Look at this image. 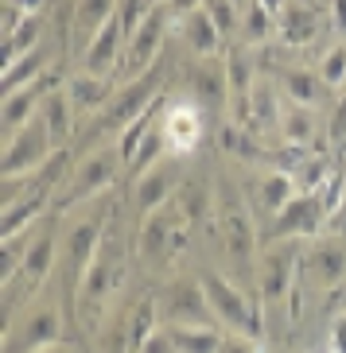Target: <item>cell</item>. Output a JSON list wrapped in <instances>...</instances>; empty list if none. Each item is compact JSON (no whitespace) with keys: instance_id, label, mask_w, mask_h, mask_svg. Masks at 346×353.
Returning a JSON list of instances; mask_svg holds the SVG:
<instances>
[{"instance_id":"obj_47","label":"cell","mask_w":346,"mask_h":353,"mask_svg":"<svg viewBox=\"0 0 346 353\" xmlns=\"http://www.w3.org/2000/svg\"><path fill=\"white\" fill-rule=\"evenodd\" d=\"M164 8L175 16V20H183V16H191V12H199V8H206V0H168Z\"/></svg>"},{"instance_id":"obj_49","label":"cell","mask_w":346,"mask_h":353,"mask_svg":"<svg viewBox=\"0 0 346 353\" xmlns=\"http://www.w3.org/2000/svg\"><path fill=\"white\" fill-rule=\"evenodd\" d=\"M4 4H12V8H20L23 16H39V8L47 4V0H4Z\"/></svg>"},{"instance_id":"obj_45","label":"cell","mask_w":346,"mask_h":353,"mask_svg":"<svg viewBox=\"0 0 346 353\" xmlns=\"http://www.w3.org/2000/svg\"><path fill=\"white\" fill-rule=\"evenodd\" d=\"M218 353H261V345L253 342V338H245V334H230Z\"/></svg>"},{"instance_id":"obj_6","label":"cell","mask_w":346,"mask_h":353,"mask_svg":"<svg viewBox=\"0 0 346 353\" xmlns=\"http://www.w3.org/2000/svg\"><path fill=\"white\" fill-rule=\"evenodd\" d=\"M214 210H218V233H222V245H226V256L238 268H249L253 256H257V229H253V218L245 210L242 194L230 183H222L218 198H214Z\"/></svg>"},{"instance_id":"obj_18","label":"cell","mask_w":346,"mask_h":353,"mask_svg":"<svg viewBox=\"0 0 346 353\" xmlns=\"http://www.w3.org/2000/svg\"><path fill=\"white\" fill-rule=\"evenodd\" d=\"M164 136H168V148L187 156L195 152L202 140V109L195 101H168V113H164Z\"/></svg>"},{"instance_id":"obj_1","label":"cell","mask_w":346,"mask_h":353,"mask_svg":"<svg viewBox=\"0 0 346 353\" xmlns=\"http://www.w3.org/2000/svg\"><path fill=\"white\" fill-rule=\"evenodd\" d=\"M164 85H168V54H164L152 70H144L140 78H133L128 85H121V90L113 94V101L97 113V121H90V132L86 136H105V132L121 136L140 113H144L148 105L164 94Z\"/></svg>"},{"instance_id":"obj_36","label":"cell","mask_w":346,"mask_h":353,"mask_svg":"<svg viewBox=\"0 0 346 353\" xmlns=\"http://www.w3.org/2000/svg\"><path fill=\"white\" fill-rule=\"evenodd\" d=\"M175 206H179V214L191 221V229H195L210 214V206H214V202H210V190L202 187V183H183V187H179Z\"/></svg>"},{"instance_id":"obj_31","label":"cell","mask_w":346,"mask_h":353,"mask_svg":"<svg viewBox=\"0 0 346 353\" xmlns=\"http://www.w3.org/2000/svg\"><path fill=\"white\" fill-rule=\"evenodd\" d=\"M35 47H43V16H28L12 35H4V66L20 63L23 54H32Z\"/></svg>"},{"instance_id":"obj_10","label":"cell","mask_w":346,"mask_h":353,"mask_svg":"<svg viewBox=\"0 0 346 353\" xmlns=\"http://www.w3.org/2000/svg\"><path fill=\"white\" fill-rule=\"evenodd\" d=\"M59 342H63V319L51 307L28 311L20 326H4V353H47Z\"/></svg>"},{"instance_id":"obj_2","label":"cell","mask_w":346,"mask_h":353,"mask_svg":"<svg viewBox=\"0 0 346 353\" xmlns=\"http://www.w3.org/2000/svg\"><path fill=\"white\" fill-rule=\"evenodd\" d=\"M125 283V264H121V245H117L113 229L102 237L97 245L94 260H90V268H86L82 283H78V295H74V319L78 314H94V322L102 319L105 303L113 299V291Z\"/></svg>"},{"instance_id":"obj_16","label":"cell","mask_w":346,"mask_h":353,"mask_svg":"<svg viewBox=\"0 0 346 353\" xmlns=\"http://www.w3.org/2000/svg\"><path fill=\"white\" fill-rule=\"evenodd\" d=\"M191 78V101L199 109H222L230 105V82H226V63L222 59H199L187 70Z\"/></svg>"},{"instance_id":"obj_11","label":"cell","mask_w":346,"mask_h":353,"mask_svg":"<svg viewBox=\"0 0 346 353\" xmlns=\"http://www.w3.org/2000/svg\"><path fill=\"white\" fill-rule=\"evenodd\" d=\"M168 8H152L148 12V20L137 28V35L125 43V59H121V70L128 78H140L144 70L164 59V35H168Z\"/></svg>"},{"instance_id":"obj_52","label":"cell","mask_w":346,"mask_h":353,"mask_svg":"<svg viewBox=\"0 0 346 353\" xmlns=\"http://www.w3.org/2000/svg\"><path fill=\"white\" fill-rule=\"evenodd\" d=\"M233 4H238V8H249V0H233Z\"/></svg>"},{"instance_id":"obj_29","label":"cell","mask_w":346,"mask_h":353,"mask_svg":"<svg viewBox=\"0 0 346 353\" xmlns=\"http://www.w3.org/2000/svg\"><path fill=\"white\" fill-rule=\"evenodd\" d=\"M280 82H284V97H288L292 105H304V109H311V105L323 101L327 82L319 78V74H311V70H300V66H292V70L280 74Z\"/></svg>"},{"instance_id":"obj_48","label":"cell","mask_w":346,"mask_h":353,"mask_svg":"<svg viewBox=\"0 0 346 353\" xmlns=\"http://www.w3.org/2000/svg\"><path fill=\"white\" fill-rule=\"evenodd\" d=\"M331 23L338 35H346V0H331Z\"/></svg>"},{"instance_id":"obj_41","label":"cell","mask_w":346,"mask_h":353,"mask_svg":"<svg viewBox=\"0 0 346 353\" xmlns=\"http://www.w3.org/2000/svg\"><path fill=\"white\" fill-rule=\"evenodd\" d=\"M206 12H210V20L218 23L222 35H230V32L242 28V8H238L233 0H206Z\"/></svg>"},{"instance_id":"obj_5","label":"cell","mask_w":346,"mask_h":353,"mask_svg":"<svg viewBox=\"0 0 346 353\" xmlns=\"http://www.w3.org/2000/svg\"><path fill=\"white\" fill-rule=\"evenodd\" d=\"M187 237H191V221L179 214L175 198H171L164 210H156V214H148V218L140 221L137 249H140V256H144L148 264L171 268V264L179 260V252L187 249Z\"/></svg>"},{"instance_id":"obj_38","label":"cell","mask_w":346,"mask_h":353,"mask_svg":"<svg viewBox=\"0 0 346 353\" xmlns=\"http://www.w3.org/2000/svg\"><path fill=\"white\" fill-rule=\"evenodd\" d=\"M280 136L288 144H307V140H311V109L292 105V109L280 117Z\"/></svg>"},{"instance_id":"obj_12","label":"cell","mask_w":346,"mask_h":353,"mask_svg":"<svg viewBox=\"0 0 346 353\" xmlns=\"http://www.w3.org/2000/svg\"><path fill=\"white\" fill-rule=\"evenodd\" d=\"M300 249L296 245H280L273 241V249L257 264V295L265 303H284L296 291V264H300Z\"/></svg>"},{"instance_id":"obj_21","label":"cell","mask_w":346,"mask_h":353,"mask_svg":"<svg viewBox=\"0 0 346 353\" xmlns=\"http://www.w3.org/2000/svg\"><path fill=\"white\" fill-rule=\"evenodd\" d=\"M179 39H183V47L195 59H218V54H226V35L218 32V23L210 20L206 8L191 12V16L179 20Z\"/></svg>"},{"instance_id":"obj_23","label":"cell","mask_w":346,"mask_h":353,"mask_svg":"<svg viewBox=\"0 0 346 353\" xmlns=\"http://www.w3.org/2000/svg\"><path fill=\"white\" fill-rule=\"evenodd\" d=\"M304 264H307V280L315 288H335V283L346 280V249L338 241H319V245H311Z\"/></svg>"},{"instance_id":"obj_43","label":"cell","mask_w":346,"mask_h":353,"mask_svg":"<svg viewBox=\"0 0 346 353\" xmlns=\"http://www.w3.org/2000/svg\"><path fill=\"white\" fill-rule=\"evenodd\" d=\"M140 353H179V350H175V342H171V330L168 326H160V330L140 345Z\"/></svg>"},{"instance_id":"obj_28","label":"cell","mask_w":346,"mask_h":353,"mask_svg":"<svg viewBox=\"0 0 346 353\" xmlns=\"http://www.w3.org/2000/svg\"><path fill=\"white\" fill-rule=\"evenodd\" d=\"M117 8H121V0H78L74 4V32L82 35V47L113 20Z\"/></svg>"},{"instance_id":"obj_51","label":"cell","mask_w":346,"mask_h":353,"mask_svg":"<svg viewBox=\"0 0 346 353\" xmlns=\"http://www.w3.org/2000/svg\"><path fill=\"white\" fill-rule=\"evenodd\" d=\"M47 353H78V350H66V345H55V350H47Z\"/></svg>"},{"instance_id":"obj_40","label":"cell","mask_w":346,"mask_h":353,"mask_svg":"<svg viewBox=\"0 0 346 353\" xmlns=\"http://www.w3.org/2000/svg\"><path fill=\"white\" fill-rule=\"evenodd\" d=\"M148 12H152V0H121L117 20H121V28H125V43L137 35V28L148 20Z\"/></svg>"},{"instance_id":"obj_46","label":"cell","mask_w":346,"mask_h":353,"mask_svg":"<svg viewBox=\"0 0 346 353\" xmlns=\"http://www.w3.org/2000/svg\"><path fill=\"white\" fill-rule=\"evenodd\" d=\"M327 350H331V353H346V314H338V319L331 322V342H327Z\"/></svg>"},{"instance_id":"obj_3","label":"cell","mask_w":346,"mask_h":353,"mask_svg":"<svg viewBox=\"0 0 346 353\" xmlns=\"http://www.w3.org/2000/svg\"><path fill=\"white\" fill-rule=\"evenodd\" d=\"M199 280H202V291H206L214 319L230 334H245L253 342H261V303L265 299H249L238 283H230L218 272H202Z\"/></svg>"},{"instance_id":"obj_13","label":"cell","mask_w":346,"mask_h":353,"mask_svg":"<svg viewBox=\"0 0 346 353\" xmlns=\"http://www.w3.org/2000/svg\"><path fill=\"white\" fill-rule=\"evenodd\" d=\"M327 214H323V198L319 190H300V194L288 202L273 218V241H292V237H315L323 229Z\"/></svg>"},{"instance_id":"obj_9","label":"cell","mask_w":346,"mask_h":353,"mask_svg":"<svg viewBox=\"0 0 346 353\" xmlns=\"http://www.w3.org/2000/svg\"><path fill=\"white\" fill-rule=\"evenodd\" d=\"M109 233V210H97V214H86V218L74 221V229L66 233V245H63V260L70 268V291L78 295V283H82L90 260H94L102 237Z\"/></svg>"},{"instance_id":"obj_17","label":"cell","mask_w":346,"mask_h":353,"mask_svg":"<svg viewBox=\"0 0 346 353\" xmlns=\"http://www.w3.org/2000/svg\"><path fill=\"white\" fill-rule=\"evenodd\" d=\"M121 59H125V28H121V20H109L102 28V32L94 35V39L86 43V74H102V78H109L113 70H121Z\"/></svg>"},{"instance_id":"obj_42","label":"cell","mask_w":346,"mask_h":353,"mask_svg":"<svg viewBox=\"0 0 346 353\" xmlns=\"http://www.w3.org/2000/svg\"><path fill=\"white\" fill-rule=\"evenodd\" d=\"M319 198H323V214H327V221H331L338 214V206H343V198H346V179L331 175L323 183V190H319Z\"/></svg>"},{"instance_id":"obj_8","label":"cell","mask_w":346,"mask_h":353,"mask_svg":"<svg viewBox=\"0 0 346 353\" xmlns=\"http://www.w3.org/2000/svg\"><path fill=\"white\" fill-rule=\"evenodd\" d=\"M160 319L164 326H210L214 311L202 291V280H171L168 291L160 295Z\"/></svg>"},{"instance_id":"obj_15","label":"cell","mask_w":346,"mask_h":353,"mask_svg":"<svg viewBox=\"0 0 346 353\" xmlns=\"http://www.w3.org/2000/svg\"><path fill=\"white\" fill-rule=\"evenodd\" d=\"M226 63V82H230V113L233 125L249 128V105H253V90H257V74H253V59L245 47H226L222 54Z\"/></svg>"},{"instance_id":"obj_35","label":"cell","mask_w":346,"mask_h":353,"mask_svg":"<svg viewBox=\"0 0 346 353\" xmlns=\"http://www.w3.org/2000/svg\"><path fill=\"white\" fill-rule=\"evenodd\" d=\"M280 109H276V94L269 82H257V90H253V105H249V125L253 128H280Z\"/></svg>"},{"instance_id":"obj_44","label":"cell","mask_w":346,"mask_h":353,"mask_svg":"<svg viewBox=\"0 0 346 353\" xmlns=\"http://www.w3.org/2000/svg\"><path fill=\"white\" fill-rule=\"evenodd\" d=\"M327 136L331 140H346V94L335 101V109H331V125H327Z\"/></svg>"},{"instance_id":"obj_37","label":"cell","mask_w":346,"mask_h":353,"mask_svg":"<svg viewBox=\"0 0 346 353\" xmlns=\"http://www.w3.org/2000/svg\"><path fill=\"white\" fill-rule=\"evenodd\" d=\"M273 32H276V16L273 12H265L257 0H249V8H245V16H242L245 43H249V47H261L265 39H273Z\"/></svg>"},{"instance_id":"obj_22","label":"cell","mask_w":346,"mask_h":353,"mask_svg":"<svg viewBox=\"0 0 346 353\" xmlns=\"http://www.w3.org/2000/svg\"><path fill=\"white\" fill-rule=\"evenodd\" d=\"M113 94H117L113 78H102V74H74L66 82V97H70L78 117H97L105 105L113 101Z\"/></svg>"},{"instance_id":"obj_34","label":"cell","mask_w":346,"mask_h":353,"mask_svg":"<svg viewBox=\"0 0 346 353\" xmlns=\"http://www.w3.org/2000/svg\"><path fill=\"white\" fill-rule=\"evenodd\" d=\"M28 249H32V229H28V233H20V237L0 241V288H8V283L23 272Z\"/></svg>"},{"instance_id":"obj_7","label":"cell","mask_w":346,"mask_h":353,"mask_svg":"<svg viewBox=\"0 0 346 353\" xmlns=\"http://www.w3.org/2000/svg\"><path fill=\"white\" fill-rule=\"evenodd\" d=\"M55 152L59 148L43 125V117H35L32 125H23L16 136H8L4 156H0V179H32Z\"/></svg>"},{"instance_id":"obj_30","label":"cell","mask_w":346,"mask_h":353,"mask_svg":"<svg viewBox=\"0 0 346 353\" xmlns=\"http://www.w3.org/2000/svg\"><path fill=\"white\" fill-rule=\"evenodd\" d=\"M276 35H280L288 47H307L315 39V12L304 4H288L276 20Z\"/></svg>"},{"instance_id":"obj_4","label":"cell","mask_w":346,"mask_h":353,"mask_svg":"<svg viewBox=\"0 0 346 353\" xmlns=\"http://www.w3.org/2000/svg\"><path fill=\"white\" fill-rule=\"evenodd\" d=\"M121 167L125 163H121V156H117L113 144L94 148V152H90V156L66 175V187H59V194H55V210L66 214V210L82 206V202H90V198H102L105 190L113 187V179H117Z\"/></svg>"},{"instance_id":"obj_19","label":"cell","mask_w":346,"mask_h":353,"mask_svg":"<svg viewBox=\"0 0 346 353\" xmlns=\"http://www.w3.org/2000/svg\"><path fill=\"white\" fill-rule=\"evenodd\" d=\"M179 187V163L175 159H164V163H156L148 175L137 179V210H140V221L148 218V214H156V210H164L171 202V194H175Z\"/></svg>"},{"instance_id":"obj_33","label":"cell","mask_w":346,"mask_h":353,"mask_svg":"<svg viewBox=\"0 0 346 353\" xmlns=\"http://www.w3.org/2000/svg\"><path fill=\"white\" fill-rule=\"evenodd\" d=\"M168 330L179 353H218L226 342L214 326H168Z\"/></svg>"},{"instance_id":"obj_14","label":"cell","mask_w":346,"mask_h":353,"mask_svg":"<svg viewBox=\"0 0 346 353\" xmlns=\"http://www.w3.org/2000/svg\"><path fill=\"white\" fill-rule=\"evenodd\" d=\"M55 90H59V74L47 70L39 82H32V85H23V90H16V94H8L4 105H0V128H4L8 136H16L23 125H32L35 117H39L43 97L55 94Z\"/></svg>"},{"instance_id":"obj_25","label":"cell","mask_w":346,"mask_h":353,"mask_svg":"<svg viewBox=\"0 0 346 353\" xmlns=\"http://www.w3.org/2000/svg\"><path fill=\"white\" fill-rule=\"evenodd\" d=\"M300 194V187H296V179H292V171H261L257 175V206L265 210V214H280L292 198Z\"/></svg>"},{"instance_id":"obj_26","label":"cell","mask_w":346,"mask_h":353,"mask_svg":"<svg viewBox=\"0 0 346 353\" xmlns=\"http://www.w3.org/2000/svg\"><path fill=\"white\" fill-rule=\"evenodd\" d=\"M39 117H43V125H47V132H51L55 148H63L66 140L74 136V121H78V113H74V105H70V97H66V90H55V94L43 97Z\"/></svg>"},{"instance_id":"obj_39","label":"cell","mask_w":346,"mask_h":353,"mask_svg":"<svg viewBox=\"0 0 346 353\" xmlns=\"http://www.w3.org/2000/svg\"><path fill=\"white\" fill-rule=\"evenodd\" d=\"M319 78L327 82V90L346 85V43H338V47H331V51L323 54V63H319Z\"/></svg>"},{"instance_id":"obj_20","label":"cell","mask_w":346,"mask_h":353,"mask_svg":"<svg viewBox=\"0 0 346 353\" xmlns=\"http://www.w3.org/2000/svg\"><path fill=\"white\" fill-rule=\"evenodd\" d=\"M55 252H59L55 233H51V229H39V237H32V249H28V260H23V272L8 283V288H16V283H20L23 299H28V295H35V291L47 283L51 268H55Z\"/></svg>"},{"instance_id":"obj_50","label":"cell","mask_w":346,"mask_h":353,"mask_svg":"<svg viewBox=\"0 0 346 353\" xmlns=\"http://www.w3.org/2000/svg\"><path fill=\"white\" fill-rule=\"evenodd\" d=\"M257 4H261V8H265V12H273L276 20H280V12H284V8H288V0H257Z\"/></svg>"},{"instance_id":"obj_24","label":"cell","mask_w":346,"mask_h":353,"mask_svg":"<svg viewBox=\"0 0 346 353\" xmlns=\"http://www.w3.org/2000/svg\"><path fill=\"white\" fill-rule=\"evenodd\" d=\"M47 202H55V194H35V190H23L12 206H4V214H0V241L28 233V229L39 221V214L47 210Z\"/></svg>"},{"instance_id":"obj_32","label":"cell","mask_w":346,"mask_h":353,"mask_svg":"<svg viewBox=\"0 0 346 353\" xmlns=\"http://www.w3.org/2000/svg\"><path fill=\"white\" fill-rule=\"evenodd\" d=\"M156 330H160V299L156 295H144L133 307V314H128V342H133V353H140V345Z\"/></svg>"},{"instance_id":"obj_27","label":"cell","mask_w":346,"mask_h":353,"mask_svg":"<svg viewBox=\"0 0 346 353\" xmlns=\"http://www.w3.org/2000/svg\"><path fill=\"white\" fill-rule=\"evenodd\" d=\"M47 63H51V51H47V47H35L32 54H23L20 63L4 66V82H0V94L8 97V94H16V90H23V85L39 82L43 74L51 70Z\"/></svg>"}]
</instances>
